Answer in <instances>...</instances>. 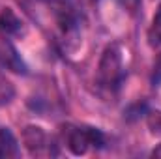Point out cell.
Returning <instances> with one entry per match:
<instances>
[{"mask_svg":"<svg viewBox=\"0 0 161 159\" xmlns=\"http://www.w3.org/2000/svg\"><path fill=\"white\" fill-rule=\"evenodd\" d=\"M97 79L99 84L107 90H118L124 80V66H122V51L116 43H111L105 47L99 68H97Z\"/></svg>","mask_w":161,"mask_h":159,"instance_id":"obj_1","label":"cell"},{"mask_svg":"<svg viewBox=\"0 0 161 159\" xmlns=\"http://www.w3.org/2000/svg\"><path fill=\"white\" fill-rule=\"evenodd\" d=\"M66 146L73 156H84L90 148H103L105 137L96 127H66Z\"/></svg>","mask_w":161,"mask_h":159,"instance_id":"obj_2","label":"cell"},{"mask_svg":"<svg viewBox=\"0 0 161 159\" xmlns=\"http://www.w3.org/2000/svg\"><path fill=\"white\" fill-rule=\"evenodd\" d=\"M0 66L13 73H26V64L23 62L19 51L4 34H0Z\"/></svg>","mask_w":161,"mask_h":159,"instance_id":"obj_3","label":"cell"},{"mask_svg":"<svg viewBox=\"0 0 161 159\" xmlns=\"http://www.w3.org/2000/svg\"><path fill=\"white\" fill-rule=\"evenodd\" d=\"M23 140H25V146L26 150L32 154V156H47V154H54L51 150V144L47 140V135L45 131L38 127V125H28L25 131H23Z\"/></svg>","mask_w":161,"mask_h":159,"instance_id":"obj_4","label":"cell"},{"mask_svg":"<svg viewBox=\"0 0 161 159\" xmlns=\"http://www.w3.org/2000/svg\"><path fill=\"white\" fill-rule=\"evenodd\" d=\"M0 34L11 38L23 34V21L15 15L11 8H4L0 11Z\"/></svg>","mask_w":161,"mask_h":159,"instance_id":"obj_5","label":"cell"},{"mask_svg":"<svg viewBox=\"0 0 161 159\" xmlns=\"http://www.w3.org/2000/svg\"><path fill=\"white\" fill-rule=\"evenodd\" d=\"M19 142L15 135L8 127H0V159H9V157H19Z\"/></svg>","mask_w":161,"mask_h":159,"instance_id":"obj_6","label":"cell"},{"mask_svg":"<svg viewBox=\"0 0 161 159\" xmlns=\"http://www.w3.org/2000/svg\"><path fill=\"white\" fill-rule=\"evenodd\" d=\"M15 96V88L9 80L6 79V75L0 71V105H8Z\"/></svg>","mask_w":161,"mask_h":159,"instance_id":"obj_7","label":"cell"},{"mask_svg":"<svg viewBox=\"0 0 161 159\" xmlns=\"http://www.w3.org/2000/svg\"><path fill=\"white\" fill-rule=\"evenodd\" d=\"M150 38H152L154 43H161V13H158L154 17L152 28H150Z\"/></svg>","mask_w":161,"mask_h":159,"instance_id":"obj_8","label":"cell"},{"mask_svg":"<svg viewBox=\"0 0 161 159\" xmlns=\"http://www.w3.org/2000/svg\"><path fill=\"white\" fill-rule=\"evenodd\" d=\"M152 84H154V86H159V84H161V54H159V58L156 60V64H154V71H152Z\"/></svg>","mask_w":161,"mask_h":159,"instance_id":"obj_9","label":"cell"},{"mask_svg":"<svg viewBox=\"0 0 161 159\" xmlns=\"http://www.w3.org/2000/svg\"><path fill=\"white\" fill-rule=\"evenodd\" d=\"M152 157H159L161 159V144L158 148H154V152H152Z\"/></svg>","mask_w":161,"mask_h":159,"instance_id":"obj_10","label":"cell"},{"mask_svg":"<svg viewBox=\"0 0 161 159\" xmlns=\"http://www.w3.org/2000/svg\"><path fill=\"white\" fill-rule=\"evenodd\" d=\"M94 2H97V0H94Z\"/></svg>","mask_w":161,"mask_h":159,"instance_id":"obj_11","label":"cell"}]
</instances>
